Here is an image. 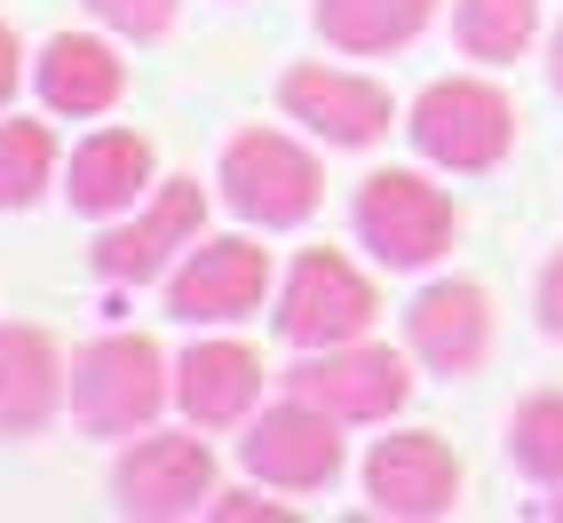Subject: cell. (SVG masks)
Instances as JSON below:
<instances>
[{"label":"cell","mask_w":563,"mask_h":523,"mask_svg":"<svg viewBox=\"0 0 563 523\" xmlns=\"http://www.w3.org/2000/svg\"><path fill=\"white\" fill-rule=\"evenodd\" d=\"M175 397V372L152 333H103L71 365V421L88 436H143Z\"/></svg>","instance_id":"6da1fadb"},{"label":"cell","mask_w":563,"mask_h":523,"mask_svg":"<svg viewBox=\"0 0 563 523\" xmlns=\"http://www.w3.org/2000/svg\"><path fill=\"white\" fill-rule=\"evenodd\" d=\"M405 135L429 167L484 175V167H500L508 143H516V103L493 80H429L421 103H412V120H405Z\"/></svg>","instance_id":"7a4b0ae2"},{"label":"cell","mask_w":563,"mask_h":523,"mask_svg":"<svg viewBox=\"0 0 563 523\" xmlns=\"http://www.w3.org/2000/svg\"><path fill=\"white\" fill-rule=\"evenodd\" d=\"M350 222L373 246V262H389V270H429L461 231L453 199H444L429 175H412V167H373L357 182V199H350Z\"/></svg>","instance_id":"3957f363"},{"label":"cell","mask_w":563,"mask_h":523,"mask_svg":"<svg viewBox=\"0 0 563 523\" xmlns=\"http://www.w3.org/2000/svg\"><path fill=\"white\" fill-rule=\"evenodd\" d=\"M214 182H222V199H231L246 222H262V231H294V222H310L318 199H325L318 159L294 135H278V127H239L231 143H222Z\"/></svg>","instance_id":"277c9868"},{"label":"cell","mask_w":563,"mask_h":523,"mask_svg":"<svg viewBox=\"0 0 563 523\" xmlns=\"http://www.w3.org/2000/svg\"><path fill=\"white\" fill-rule=\"evenodd\" d=\"M239 460H246V476L271 483V492H325V483L342 476V421L286 389V404L246 421Z\"/></svg>","instance_id":"5b68a950"},{"label":"cell","mask_w":563,"mask_h":523,"mask_svg":"<svg viewBox=\"0 0 563 523\" xmlns=\"http://www.w3.org/2000/svg\"><path fill=\"white\" fill-rule=\"evenodd\" d=\"M373 310H382V302H373V286L357 278V262L333 254V246H310L286 270V286H278V342H294V349L365 342Z\"/></svg>","instance_id":"8992f818"},{"label":"cell","mask_w":563,"mask_h":523,"mask_svg":"<svg viewBox=\"0 0 563 523\" xmlns=\"http://www.w3.org/2000/svg\"><path fill=\"white\" fill-rule=\"evenodd\" d=\"M286 389L325 404L333 421H389V413H405L412 372H405V357L389 342H333V349H310L294 365Z\"/></svg>","instance_id":"52a82bcc"},{"label":"cell","mask_w":563,"mask_h":523,"mask_svg":"<svg viewBox=\"0 0 563 523\" xmlns=\"http://www.w3.org/2000/svg\"><path fill=\"white\" fill-rule=\"evenodd\" d=\"M111 508L143 515V523L214 508V453L199 436H152V429H143L120 453V468H111Z\"/></svg>","instance_id":"ba28073f"},{"label":"cell","mask_w":563,"mask_h":523,"mask_svg":"<svg viewBox=\"0 0 563 523\" xmlns=\"http://www.w3.org/2000/svg\"><path fill=\"white\" fill-rule=\"evenodd\" d=\"M199 231H207V191L175 175V182H152V207H143V214L111 222L88 262H96V278H111V286H143V278H159L175 254H191Z\"/></svg>","instance_id":"9c48e42d"},{"label":"cell","mask_w":563,"mask_h":523,"mask_svg":"<svg viewBox=\"0 0 563 523\" xmlns=\"http://www.w3.org/2000/svg\"><path fill=\"white\" fill-rule=\"evenodd\" d=\"M278 103L286 120H302L325 152H365V143H382L397 103L382 80H365V71H342V64H294L278 80Z\"/></svg>","instance_id":"30bf717a"},{"label":"cell","mask_w":563,"mask_h":523,"mask_svg":"<svg viewBox=\"0 0 563 523\" xmlns=\"http://www.w3.org/2000/svg\"><path fill=\"white\" fill-rule=\"evenodd\" d=\"M262 286H271V254L254 238H207L175 262L167 278V318L183 325H239L262 310Z\"/></svg>","instance_id":"8fae6325"},{"label":"cell","mask_w":563,"mask_h":523,"mask_svg":"<svg viewBox=\"0 0 563 523\" xmlns=\"http://www.w3.org/2000/svg\"><path fill=\"white\" fill-rule=\"evenodd\" d=\"M365 500L373 515H453L461 508V460L437 429H397L365 453Z\"/></svg>","instance_id":"7c38bea8"},{"label":"cell","mask_w":563,"mask_h":523,"mask_svg":"<svg viewBox=\"0 0 563 523\" xmlns=\"http://www.w3.org/2000/svg\"><path fill=\"white\" fill-rule=\"evenodd\" d=\"M405 349L421 357L429 372H444V381L476 372V365H484V349H493V293L468 286V278L429 286L421 302L405 310Z\"/></svg>","instance_id":"4fadbf2b"},{"label":"cell","mask_w":563,"mask_h":523,"mask_svg":"<svg viewBox=\"0 0 563 523\" xmlns=\"http://www.w3.org/2000/svg\"><path fill=\"white\" fill-rule=\"evenodd\" d=\"M175 404L191 429H239L262 404V357L246 342H191L175 365Z\"/></svg>","instance_id":"5bb4252c"},{"label":"cell","mask_w":563,"mask_h":523,"mask_svg":"<svg viewBox=\"0 0 563 523\" xmlns=\"http://www.w3.org/2000/svg\"><path fill=\"white\" fill-rule=\"evenodd\" d=\"M143 191H152V143H143L135 127L88 135L80 152H71V167H64V199H71V214H88V222L128 214Z\"/></svg>","instance_id":"9a60e30c"},{"label":"cell","mask_w":563,"mask_h":523,"mask_svg":"<svg viewBox=\"0 0 563 523\" xmlns=\"http://www.w3.org/2000/svg\"><path fill=\"white\" fill-rule=\"evenodd\" d=\"M32 88H41V103L56 120H96V111L120 103L128 64L111 56V41H96V32H56L41 48V64H32Z\"/></svg>","instance_id":"2e32d148"},{"label":"cell","mask_w":563,"mask_h":523,"mask_svg":"<svg viewBox=\"0 0 563 523\" xmlns=\"http://www.w3.org/2000/svg\"><path fill=\"white\" fill-rule=\"evenodd\" d=\"M71 397L64 357L41 325H0V436H32Z\"/></svg>","instance_id":"e0dca14e"},{"label":"cell","mask_w":563,"mask_h":523,"mask_svg":"<svg viewBox=\"0 0 563 523\" xmlns=\"http://www.w3.org/2000/svg\"><path fill=\"white\" fill-rule=\"evenodd\" d=\"M437 0H318V32L342 56H397L429 32Z\"/></svg>","instance_id":"ac0fdd59"},{"label":"cell","mask_w":563,"mask_h":523,"mask_svg":"<svg viewBox=\"0 0 563 523\" xmlns=\"http://www.w3.org/2000/svg\"><path fill=\"white\" fill-rule=\"evenodd\" d=\"M540 32V0H453V41L476 64H516Z\"/></svg>","instance_id":"d6986e66"},{"label":"cell","mask_w":563,"mask_h":523,"mask_svg":"<svg viewBox=\"0 0 563 523\" xmlns=\"http://www.w3.org/2000/svg\"><path fill=\"white\" fill-rule=\"evenodd\" d=\"M48 182H56V135L41 120H0V214L41 207Z\"/></svg>","instance_id":"ffe728a7"},{"label":"cell","mask_w":563,"mask_h":523,"mask_svg":"<svg viewBox=\"0 0 563 523\" xmlns=\"http://www.w3.org/2000/svg\"><path fill=\"white\" fill-rule=\"evenodd\" d=\"M508 460L532 483H563V389H540L508 413Z\"/></svg>","instance_id":"44dd1931"},{"label":"cell","mask_w":563,"mask_h":523,"mask_svg":"<svg viewBox=\"0 0 563 523\" xmlns=\"http://www.w3.org/2000/svg\"><path fill=\"white\" fill-rule=\"evenodd\" d=\"M175 9H183V0H88V16L103 32H120V41H167Z\"/></svg>","instance_id":"7402d4cb"},{"label":"cell","mask_w":563,"mask_h":523,"mask_svg":"<svg viewBox=\"0 0 563 523\" xmlns=\"http://www.w3.org/2000/svg\"><path fill=\"white\" fill-rule=\"evenodd\" d=\"M540 325H548L555 342H563V254H555L548 270H540Z\"/></svg>","instance_id":"603a6c76"},{"label":"cell","mask_w":563,"mask_h":523,"mask_svg":"<svg viewBox=\"0 0 563 523\" xmlns=\"http://www.w3.org/2000/svg\"><path fill=\"white\" fill-rule=\"evenodd\" d=\"M16 80H24V48H16V32L0 24V103L16 96Z\"/></svg>","instance_id":"cb8c5ba5"},{"label":"cell","mask_w":563,"mask_h":523,"mask_svg":"<svg viewBox=\"0 0 563 523\" xmlns=\"http://www.w3.org/2000/svg\"><path fill=\"white\" fill-rule=\"evenodd\" d=\"M214 515L222 523H254V515H278L271 500H246V492H231V500H214Z\"/></svg>","instance_id":"d4e9b609"},{"label":"cell","mask_w":563,"mask_h":523,"mask_svg":"<svg viewBox=\"0 0 563 523\" xmlns=\"http://www.w3.org/2000/svg\"><path fill=\"white\" fill-rule=\"evenodd\" d=\"M548 88L563 96V24H555V41H548Z\"/></svg>","instance_id":"484cf974"},{"label":"cell","mask_w":563,"mask_h":523,"mask_svg":"<svg viewBox=\"0 0 563 523\" xmlns=\"http://www.w3.org/2000/svg\"><path fill=\"white\" fill-rule=\"evenodd\" d=\"M555 515H563V483H555Z\"/></svg>","instance_id":"4316f807"}]
</instances>
